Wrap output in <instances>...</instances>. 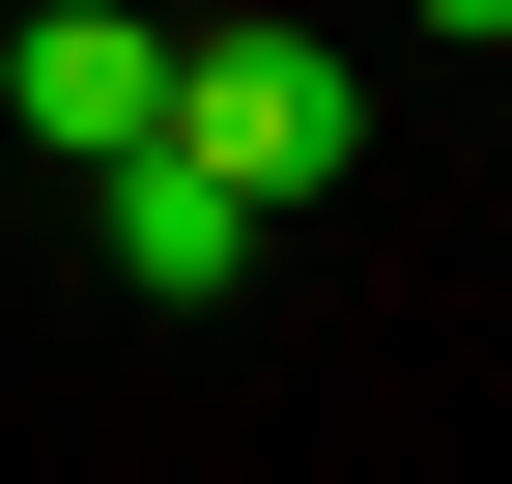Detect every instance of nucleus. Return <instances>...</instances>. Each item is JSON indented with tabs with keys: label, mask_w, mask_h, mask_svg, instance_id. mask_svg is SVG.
Wrapping results in <instances>:
<instances>
[{
	"label": "nucleus",
	"mask_w": 512,
	"mask_h": 484,
	"mask_svg": "<svg viewBox=\"0 0 512 484\" xmlns=\"http://www.w3.org/2000/svg\"><path fill=\"white\" fill-rule=\"evenodd\" d=\"M143 114H171V29L143 0H29V29H0V143L29 171H114Z\"/></svg>",
	"instance_id": "nucleus-2"
},
{
	"label": "nucleus",
	"mask_w": 512,
	"mask_h": 484,
	"mask_svg": "<svg viewBox=\"0 0 512 484\" xmlns=\"http://www.w3.org/2000/svg\"><path fill=\"white\" fill-rule=\"evenodd\" d=\"M171 143H200L228 200L285 228L313 171H370V86H342V57H313V29H171Z\"/></svg>",
	"instance_id": "nucleus-1"
},
{
	"label": "nucleus",
	"mask_w": 512,
	"mask_h": 484,
	"mask_svg": "<svg viewBox=\"0 0 512 484\" xmlns=\"http://www.w3.org/2000/svg\"><path fill=\"white\" fill-rule=\"evenodd\" d=\"M399 29H456V57H512V0H399Z\"/></svg>",
	"instance_id": "nucleus-4"
},
{
	"label": "nucleus",
	"mask_w": 512,
	"mask_h": 484,
	"mask_svg": "<svg viewBox=\"0 0 512 484\" xmlns=\"http://www.w3.org/2000/svg\"><path fill=\"white\" fill-rule=\"evenodd\" d=\"M86 257L143 285V314H228V285H256V200H228V171H200V143H171V114H143V143L86 171Z\"/></svg>",
	"instance_id": "nucleus-3"
}]
</instances>
